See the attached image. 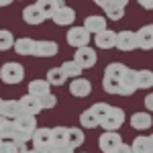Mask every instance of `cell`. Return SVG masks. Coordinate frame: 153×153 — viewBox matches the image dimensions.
Wrapping results in <instances>:
<instances>
[{
    "label": "cell",
    "instance_id": "cell-17",
    "mask_svg": "<svg viewBox=\"0 0 153 153\" xmlns=\"http://www.w3.org/2000/svg\"><path fill=\"white\" fill-rule=\"evenodd\" d=\"M37 57H53L57 55V43L55 41H35V53Z\"/></svg>",
    "mask_w": 153,
    "mask_h": 153
},
{
    "label": "cell",
    "instance_id": "cell-20",
    "mask_svg": "<svg viewBox=\"0 0 153 153\" xmlns=\"http://www.w3.org/2000/svg\"><path fill=\"white\" fill-rule=\"evenodd\" d=\"M135 86H137V90H149L153 86V71L135 70Z\"/></svg>",
    "mask_w": 153,
    "mask_h": 153
},
{
    "label": "cell",
    "instance_id": "cell-29",
    "mask_svg": "<svg viewBox=\"0 0 153 153\" xmlns=\"http://www.w3.org/2000/svg\"><path fill=\"white\" fill-rule=\"evenodd\" d=\"M27 143H16V141H0V153H25Z\"/></svg>",
    "mask_w": 153,
    "mask_h": 153
},
{
    "label": "cell",
    "instance_id": "cell-34",
    "mask_svg": "<svg viewBox=\"0 0 153 153\" xmlns=\"http://www.w3.org/2000/svg\"><path fill=\"white\" fill-rule=\"evenodd\" d=\"M114 153H131V147H129V145H125V143H123V145H120V147H118V149H117Z\"/></svg>",
    "mask_w": 153,
    "mask_h": 153
},
{
    "label": "cell",
    "instance_id": "cell-22",
    "mask_svg": "<svg viewBox=\"0 0 153 153\" xmlns=\"http://www.w3.org/2000/svg\"><path fill=\"white\" fill-rule=\"evenodd\" d=\"M29 94L41 100L43 96L51 94V86L45 80H33V82H29Z\"/></svg>",
    "mask_w": 153,
    "mask_h": 153
},
{
    "label": "cell",
    "instance_id": "cell-16",
    "mask_svg": "<svg viewBox=\"0 0 153 153\" xmlns=\"http://www.w3.org/2000/svg\"><path fill=\"white\" fill-rule=\"evenodd\" d=\"M114 43H117V33L110 29H104L102 33L94 35V45L100 49H114Z\"/></svg>",
    "mask_w": 153,
    "mask_h": 153
},
{
    "label": "cell",
    "instance_id": "cell-8",
    "mask_svg": "<svg viewBox=\"0 0 153 153\" xmlns=\"http://www.w3.org/2000/svg\"><path fill=\"white\" fill-rule=\"evenodd\" d=\"M120 145H123V139L118 133H102L98 139V147L102 153H114Z\"/></svg>",
    "mask_w": 153,
    "mask_h": 153
},
{
    "label": "cell",
    "instance_id": "cell-18",
    "mask_svg": "<svg viewBox=\"0 0 153 153\" xmlns=\"http://www.w3.org/2000/svg\"><path fill=\"white\" fill-rule=\"evenodd\" d=\"M12 49H14L19 55H33V53H35V39H31V37H21V39H14Z\"/></svg>",
    "mask_w": 153,
    "mask_h": 153
},
{
    "label": "cell",
    "instance_id": "cell-4",
    "mask_svg": "<svg viewBox=\"0 0 153 153\" xmlns=\"http://www.w3.org/2000/svg\"><path fill=\"white\" fill-rule=\"evenodd\" d=\"M125 123V110L118 106H110L106 117L100 123V129H104V133H117V129Z\"/></svg>",
    "mask_w": 153,
    "mask_h": 153
},
{
    "label": "cell",
    "instance_id": "cell-38",
    "mask_svg": "<svg viewBox=\"0 0 153 153\" xmlns=\"http://www.w3.org/2000/svg\"><path fill=\"white\" fill-rule=\"evenodd\" d=\"M25 153H41V151H37V149H33V147H31V149H27Z\"/></svg>",
    "mask_w": 153,
    "mask_h": 153
},
{
    "label": "cell",
    "instance_id": "cell-13",
    "mask_svg": "<svg viewBox=\"0 0 153 153\" xmlns=\"http://www.w3.org/2000/svg\"><path fill=\"white\" fill-rule=\"evenodd\" d=\"M90 92H92L90 80H86V78H76V80H71V84H70V94L71 96H76V98H86Z\"/></svg>",
    "mask_w": 153,
    "mask_h": 153
},
{
    "label": "cell",
    "instance_id": "cell-36",
    "mask_svg": "<svg viewBox=\"0 0 153 153\" xmlns=\"http://www.w3.org/2000/svg\"><path fill=\"white\" fill-rule=\"evenodd\" d=\"M145 108L151 110V94H147V98H145Z\"/></svg>",
    "mask_w": 153,
    "mask_h": 153
},
{
    "label": "cell",
    "instance_id": "cell-24",
    "mask_svg": "<svg viewBox=\"0 0 153 153\" xmlns=\"http://www.w3.org/2000/svg\"><path fill=\"white\" fill-rule=\"evenodd\" d=\"M131 147V153H151L153 149V141L151 137H147V135H141V137H137L135 141L129 145Z\"/></svg>",
    "mask_w": 153,
    "mask_h": 153
},
{
    "label": "cell",
    "instance_id": "cell-12",
    "mask_svg": "<svg viewBox=\"0 0 153 153\" xmlns=\"http://www.w3.org/2000/svg\"><path fill=\"white\" fill-rule=\"evenodd\" d=\"M135 39H137V49L149 51L153 47V27L151 25H145L143 29H139L135 33Z\"/></svg>",
    "mask_w": 153,
    "mask_h": 153
},
{
    "label": "cell",
    "instance_id": "cell-27",
    "mask_svg": "<svg viewBox=\"0 0 153 153\" xmlns=\"http://www.w3.org/2000/svg\"><path fill=\"white\" fill-rule=\"evenodd\" d=\"M23 110L19 106V100H4V106H2V118L6 120H14L16 117H21Z\"/></svg>",
    "mask_w": 153,
    "mask_h": 153
},
{
    "label": "cell",
    "instance_id": "cell-28",
    "mask_svg": "<svg viewBox=\"0 0 153 153\" xmlns=\"http://www.w3.org/2000/svg\"><path fill=\"white\" fill-rule=\"evenodd\" d=\"M80 125H82L84 129H98L100 127V120L96 118V114L90 108H86L82 114H80Z\"/></svg>",
    "mask_w": 153,
    "mask_h": 153
},
{
    "label": "cell",
    "instance_id": "cell-10",
    "mask_svg": "<svg viewBox=\"0 0 153 153\" xmlns=\"http://www.w3.org/2000/svg\"><path fill=\"white\" fill-rule=\"evenodd\" d=\"M19 106H21L23 114H29V117H37L43 110L39 98H35V96H31V94H25L23 98H19Z\"/></svg>",
    "mask_w": 153,
    "mask_h": 153
},
{
    "label": "cell",
    "instance_id": "cell-35",
    "mask_svg": "<svg viewBox=\"0 0 153 153\" xmlns=\"http://www.w3.org/2000/svg\"><path fill=\"white\" fill-rule=\"evenodd\" d=\"M53 153H74V151H71L70 147H59V149H55Z\"/></svg>",
    "mask_w": 153,
    "mask_h": 153
},
{
    "label": "cell",
    "instance_id": "cell-33",
    "mask_svg": "<svg viewBox=\"0 0 153 153\" xmlns=\"http://www.w3.org/2000/svg\"><path fill=\"white\" fill-rule=\"evenodd\" d=\"M39 102H41L43 110H49V108H53V106L57 104V98H55V94H47V96H43Z\"/></svg>",
    "mask_w": 153,
    "mask_h": 153
},
{
    "label": "cell",
    "instance_id": "cell-1",
    "mask_svg": "<svg viewBox=\"0 0 153 153\" xmlns=\"http://www.w3.org/2000/svg\"><path fill=\"white\" fill-rule=\"evenodd\" d=\"M10 123H12V141L16 143H29L33 133L37 131V118L29 117V114H21Z\"/></svg>",
    "mask_w": 153,
    "mask_h": 153
},
{
    "label": "cell",
    "instance_id": "cell-21",
    "mask_svg": "<svg viewBox=\"0 0 153 153\" xmlns=\"http://www.w3.org/2000/svg\"><path fill=\"white\" fill-rule=\"evenodd\" d=\"M23 21L27 25H41V23H45V16L37 8V4H29L23 10Z\"/></svg>",
    "mask_w": 153,
    "mask_h": 153
},
{
    "label": "cell",
    "instance_id": "cell-9",
    "mask_svg": "<svg viewBox=\"0 0 153 153\" xmlns=\"http://www.w3.org/2000/svg\"><path fill=\"white\" fill-rule=\"evenodd\" d=\"M51 21L59 27H74V21H76V10L68 6V4H63L61 8L55 10V14L51 16Z\"/></svg>",
    "mask_w": 153,
    "mask_h": 153
},
{
    "label": "cell",
    "instance_id": "cell-37",
    "mask_svg": "<svg viewBox=\"0 0 153 153\" xmlns=\"http://www.w3.org/2000/svg\"><path fill=\"white\" fill-rule=\"evenodd\" d=\"M8 4H10L8 0H0V6H8Z\"/></svg>",
    "mask_w": 153,
    "mask_h": 153
},
{
    "label": "cell",
    "instance_id": "cell-31",
    "mask_svg": "<svg viewBox=\"0 0 153 153\" xmlns=\"http://www.w3.org/2000/svg\"><path fill=\"white\" fill-rule=\"evenodd\" d=\"M59 70L63 71V76H65V78H71V80H76V78H82V70H80V68H78L74 61H63Z\"/></svg>",
    "mask_w": 153,
    "mask_h": 153
},
{
    "label": "cell",
    "instance_id": "cell-15",
    "mask_svg": "<svg viewBox=\"0 0 153 153\" xmlns=\"http://www.w3.org/2000/svg\"><path fill=\"white\" fill-rule=\"evenodd\" d=\"M137 92V86H135V70L127 65V70L123 74V80H120V96H131Z\"/></svg>",
    "mask_w": 153,
    "mask_h": 153
},
{
    "label": "cell",
    "instance_id": "cell-14",
    "mask_svg": "<svg viewBox=\"0 0 153 153\" xmlns=\"http://www.w3.org/2000/svg\"><path fill=\"white\" fill-rule=\"evenodd\" d=\"M82 27L90 35H98V33H102L106 29V19L102 14H92V16H86V21H84Z\"/></svg>",
    "mask_w": 153,
    "mask_h": 153
},
{
    "label": "cell",
    "instance_id": "cell-30",
    "mask_svg": "<svg viewBox=\"0 0 153 153\" xmlns=\"http://www.w3.org/2000/svg\"><path fill=\"white\" fill-rule=\"evenodd\" d=\"M65 76H63V71L59 70V68H51V70L47 71V80L45 82L49 84V86H63L65 84Z\"/></svg>",
    "mask_w": 153,
    "mask_h": 153
},
{
    "label": "cell",
    "instance_id": "cell-25",
    "mask_svg": "<svg viewBox=\"0 0 153 153\" xmlns=\"http://www.w3.org/2000/svg\"><path fill=\"white\" fill-rule=\"evenodd\" d=\"M84 131L82 129H76V127H68V147L71 151H76L78 147L84 145Z\"/></svg>",
    "mask_w": 153,
    "mask_h": 153
},
{
    "label": "cell",
    "instance_id": "cell-32",
    "mask_svg": "<svg viewBox=\"0 0 153 153\" xmlns=\"http://www.w3.org/2000/svg\"><path fill=\"white\" fill-rule=\"evenodd\" d=\"M12 45H14V37H12V33L6 31V29H0V51H8Z\"/></svg>",
    "mask_w": 153,
    "mask_h": 153
},
{
    "label": "cell",
    "instance_id": "cell-39",
    "mask_svg": "<svg viewBox=\"0 0 153 153\" xmlns=\"http://www.w3.org/2000/svg\"><path fill=\"white\" fill-rule=\"evenodd\" d=\"M2 106H4V100L0 98V117H2Z\"/></svg>",
    "mask_w": 153,
    "mask_h": 153
},
{
    "label": "cell",
    "instance_id": "cell-6",
    "mask_svg": "<svg viewBox=\"0 0 153 153\" xmlns=\"http://www.w3.org/2000/svg\"><path fill=\"white\" fill-rule=\"evenodd\" d=\"M80 70H92L96 65V61H98V55H96V51L92 47H82V49H76V55L71 59Z\"/></svg>",
    "mask_w": 153,
    "mask_h": 153
},
{
    "label": "cell",
    "instance_id": "cell-19",
    "mask_svg": "<svg viewBox=\"0 0 153 153\" xmlns=\"http://www.w3.org/2000/svg\"><path fill=\"white\" fill-rule=\"evenodd\" d=\"M35 4H37V8L41 10V14L45 16V21H49V19L55 14V10L63 6L61 0H39V2H35Z\"/></svg>",
    "mask_w": 153,
    "mask_h": 153
},
{
    "label": "cell",
    "instance_id": "cell-26",
    "mask_svg": "<svg viewBox=\"0 0 153 153\" xmlns=\"http://www.w3.org/2000/svg\"><path fill=\"white\" fill-rule=\"evenodd\" d=\"M51 141H53V151L59 147H68V127H53Z\"/></svg>",
    "mask_w": 153,
    "mask_h": 153
},
{
    "label": "cell",
    "instance_id": "cell-23",
    "mask_svg": "<svg viewBox=\"0 0 153 153\" xmlns=\"http://www.w3.org/2000/svg\"><path fill=\"white\" fill-rule=\"evenodd\" d=\"M131 127L135 131L151 129V114H149V112H135V114L131 117Z\"/></svg>",
    "mask_w": 153,
    "mask_h": 153
},
{
    "label": "cell",
    "instance_id": "cell-11",
    "mask_svg": "<svg viewBox=\"0 0 153 153\" xmlns=\"http://www.w3.org/2000/svg\"><path fill=\"white\" fill-rule=\"evenodd\" d=\"M114 47L118 51H133L137 49V39H135V33L133 31H120L117 33V43Z\"/></svg>",
    "mask_w": 153,
    "mask_h": 153
},
{
    "label": "cell",
    "instance_id": "cell-5",
    "mask_svg": "<svg viewBox=\"0 0 153 153\" xmlns=\"http://www.w3.org/2000/svg\"><path fill=\"white\" fill-rule=\"evenodd\" d=\"M104 14L110 19V21H120L125 16V8H127V0H98L96 2ZM104 16V19H106Z\"/></svg>",
    "mask_w": 153,
    "mask_h": 153
},
{
    "label": "cell",
    "instance_id": "cell-2",
    "mask_svg": "<svg viewBox=\"0 0 153 153\" xmlns=\"http://www.w3.org/2000/svg\"><path fill=\"white\" fill-rule=\"evenodd\" d=\"M0 80L4 84H21L25 80V68L16 61H6L0 68Z\"/></svg>",
    "mask_w": 153,
    "mask_h": 153
},
{
    "label": "cell",
    "instance_id": "cell-7",
    "mask_svg": "<svg viewBox=\"0 0 153 153\" xmlns=\"http://www.w3.org/2000/svg\"><path fill=\"white\" fill-rule=\"evenodd\" d=\"M65 41H68V45H71L74 49L88 47V43H90V33H88L84 27H71V29H68Z\"/></svg>",
    "mask_w": 153,
    "mask_h": 153
},
{
    "label": "cell",
    "instance_id": "cell-3",
    "mask_svg": "<svg viewBox=\"0 0 153 153\" xmlns=\"http://www.w3.org/2000/svg\"><path fill=\"white\" fill-rule=\"evenodd\" d=\"M33 149L41 153H53V141H51V129L49 127H37V131L31 137Z\"/></svg>",
    "mask_w": 153,
    "mask_h": 153
}]
</instances>
